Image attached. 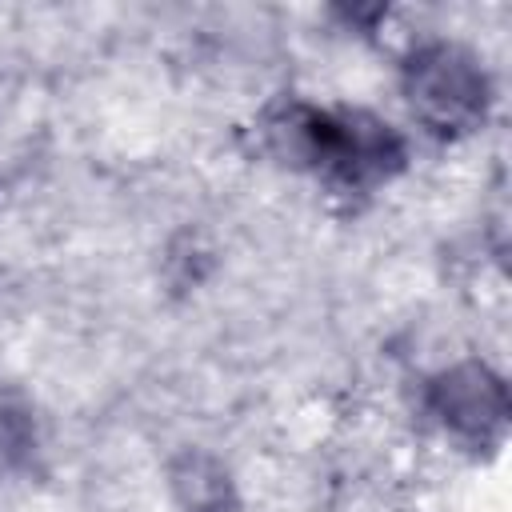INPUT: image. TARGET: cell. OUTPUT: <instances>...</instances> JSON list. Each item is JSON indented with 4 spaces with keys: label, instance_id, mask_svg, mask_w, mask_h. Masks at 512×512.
I'll list each match as a JSON object with an SVG mask.
<instances>
[{
    "label": "cell",
    "instance_id": "cell-1",
    "mask_svg": "<svg viewBox=\"0 0 512 512\" xmlns=\"http://www.w3.org/2000/svg\"><path fill=\"white\" fill-rule=\"evenodd\" d=\"M264 140L284 164L312 172L344 196L384 188L408 160L404 136L360 108H312L288 100L264 116Z\"/></svg>",
    "mask_w": 512,
    "mask_h": 512
},
{
    "label": "cell",
    "instance_id": "cell-2",
    "mask_svg": "<svg viewBox=\"0 0 512 512\" xmlns=\"http://www.w3.org/2000/svg\"><path fill=\"white\" fill-rule=\"evenodd\" d=\"M400 92L424 132L440 140L472 136L492 108V80L476 52L452 40H424L404 56Z\"/></svg>",
    "mask_w": 512,
    "mask_h": 512
},
{
    "label": "cell",
    "instance_id": "cell-3",
    "mask_svg": "<svg viewBox=\"0 0 512 512\" xmlns=\"http://www.w3.org/2000/svg\"><path fill=\"white\" fill-rule=\"evenodd\" d=\"M424 404L464 448H496L508 432V388L480 360H460L436 372L428 380Z\"/></svg>",
    "mask_w": 512,
    "mask_h": 512
},
{
    "label": "cell",
    "instance_id": "cell-4",
    "mask_svg": "<svg viewBox=\"0 0 512 512\" xmlns=\"http://www.w3.org/2000/svg\"><path fill=\"white\" fill-rule=\"evenodd\" d=\"M168 484L184 512H236L240 508L228 468L200 448H184L168 464Z\"/></svg>",
    "mask_w": 512,
    "mask_h": 512
},
{
    "label": "cell",
    "instance_id": "cell-5",
    "mask_svg": "<svg viewBox=\"0 0 512 512\" xmlns=\"http://www.w3.org/2000/svg\"><path fill=\"white\" fill-rule=\"evenodd\" d=\"M32 444V428H28V412L0 404V464H12L28 452Z\"/></svg>",
    "mask_w": 512,
    "mask_h": 512
}]
</instances>
